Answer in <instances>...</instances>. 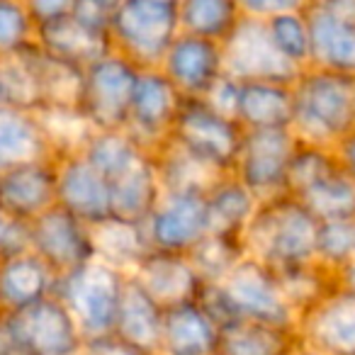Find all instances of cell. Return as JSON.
<instances>
[{
	"label": "cell",
	"instance_id": "cell-13",
	"mask_svg": "<svg viewBox=\"0 0 355 355\" xmlns=\"http://www.w3.org/2000/svg\"><path fill=\"white\" fill-rule=\"evenodd\" d=\"M30 248L54 270V275H66L73 268L95 258L93 229L61 205H54L46 212L27 224Z\"/></svg>",
	"mask_w": 355,
	"mask_h": 355
},
{
	"label": "cell",
	"instance_id": "cell-42",
	"mask_svg": "<svg viewBox=\"0 0 355 355\" xmlns=\"http://www.w3.org/2000/svg\"><path fill=\"white\" fill-rule=\"evenodd\" d=\"M27 10H30L35 25H46V22H54L59 17H66L73 12L76 0H25Z\"/></svg>",
	"mask_w": 355,
	"mask_h": 355
},
{
	"label": "cell",
	"instance_id": "cell-54",
	"mask_svg": "<svg viewBox=\"0 0 355 355\" xmlns=\"http://www.w3.org/2000/svg\"><path fill=\"white\" fill-rule=\"evenodd\" d=\"M214 355H217V353H214Z\"/></svg>",
	"mask_w": 355,
	"mask_h": 355
},
{
	"label": "cell",
	"instance_id": "cell-32",
	"mask_svg": "<svg viewBox=\"0 0 355 355\" xmlns=\"http://www.w3.org/2000/svg\"><path fill=\"white\" fill-rule=\"evenodd\" d=\"M93 229V246L95 258L107 266L117 268L122 272H132L139 266L144 256L151 251V243L146 239V232L139 224L117 222V219H107V222L98 224Z\"/></svg>",
	"mask_w": 355,
	"mask_h": 355
},
{
	"label": "cell",
	"instance_id": "cell-6",
	"mask_svg": "<svg viewBox=\"0 0 355 355\" xmlns=\"http://www.w3.org/2000/svg\"><path fill=\"white\" fill-rule=\"evenodd\" d=\"M168 141L212 171L234 173L243 127L234 117L217 112L205 98H183Z\"/></svg>",
	"mask_w": 355,
	"mask_h": 355
},
{
	"label": "cell",
	"instance_id": "cell-5",
	"mask_svg": "<svg viewBox=\"0 0 355 355\" xmlns=\"http://www.w3.org/2000/svg\"><path fill=\"white\" fill-rule=\"evenodd\" d=\"M178 35V8L163 0H124L114 8L110 22L112 51L139 71L158 69Z\"/></svg>",
	"mask_w": 355,
	"mask_h": 355
},
{
	"label": "cell",
	"instance_id": "cell-31",
	"mask_svg": "<svg viewBox=\"0 0 355 355\" xmlns=\"http://www.w3.org/2000/svg\"><path fill=\"white\" fill-rule=\"evenodd\" d=\"M80 156L88 158L107 180L124 175L132 168L151 156V151L141 146L127 129H114V132H93L85 144L80 146Z\"/></svg>",
	"mask_w": 355,
	"mask_h": 355
},
{
	"label": "cell",
	"instance_id": "cell-11",
	"mask_svg": "<svg viewBox=\"0 0 355 355\" xmlns=\"http://www.w3.org/2000/svg\"><path fill=\"white\" fill-rule=\"evenodd\" d=\"M224 51V76L246 83V80H272V83H295L300 69L292 66L275 49L268 35L266 20L246 17L236 30L222 42Z\"/></svg>",
	"mask_w": 355,
	"mask_h": 355
},
{
	"label": "cell",
	"instance_id": "cell-27",
	"mask_svg": "<svg viewBox=\"0 0 355 355\" xmlns=\"http://www.w3.org/2000/svg\"><path fill=\"white\" fill-rule=\"evenodd\" d=\"M42 158H56V153L37 112L0 107V173Z\"/></svg>",
	"mask_w": 355,
	"mask_h": 355
},
{
	"label": "cell",
	"instance_id": "cell-30",
	"mask_svg": "<svg viewBox=\"0 0 355 355\" xmlns=\"http://www.w3.org/2000/svg\"><path fill=\"white\" fill-rule=\"evenodd\" d=\"M297 345V331L239 319L219 331L217 355H280Z\"/></svg>",
	"mask_w": 355,
	"mask_h": 355
},
{
	"label": "cell",
	"instance_id": "cell-9",
	"mask_svg": "<svg viewBox=\"0 0 355 355\" xmlns=\"http://www.w3.org/2000/svg\"><path fill=\"white\" fill-rule=\"evenodd\" d=\"M300 139L292 129H243L234 175L258 200L287 193V173Z\"/></svg>",
	"mask_w": 355,
	"mask_h": 355
},
{
	"label": "cell",
	"instance_id": "cell-18",
	"mask_svg": "<svg viewBox=\"0 0 355 355\" xmlns=\"http://www.w3.org/2000/svg\"><path fill=\"white\" fill-rule=\"evenodd\" d=\"M56 205V158L22 163L0 173V212L30 224Z\"/></svg>",
	"mask_w": 355,
	"mask_h": 355
},
{
	"label": "cell",
	"instance_id": "cell-14",
	"mask_svg": "<svg viewBox=\"0 0 355 355\" xmlns=\"http://www.w3.org/2000/svg\"><path fill=\"white\" fill-rule=\"evenodd\" d=\"M180 103H183V93L171 83V78L161 69L139 71L132 105H129L127 132L146 151L153 153L171 137Z\"/></svg>",
	"mask_w": 355,
	"mask_h": 355
},
{
	"label": "cell",
	"instance_id": "cell-1",
	"mask_svg": "<svg viewBox=\"0 0 355 355\" xmlns=\"http://www.w3.org/2000/svg\"><path fill=\"white\" fill-rule=\"evenodd\" d=\"M319 219L290 193L258 202L243 229V253L275 272L311 266L316 253Z\"/></svg>",
	"mask_w": 355,
	"mask_h": 355
},
{
	"label": "cell",
	"instance_id": "cell-34",
	"mask_svg": "<svg viewBox=\"0 0 355 355\" xmlns=\"http://www.w3.org/2000/svg\"><path fill=\"white\" fill-rule=\"evenodd\" d=\"M185 256L202 282H222L246 253H243L241 239L205 234Z\"/></svg>",
	"mask_w": 355,
	"mask_h": 355
},
{
	"label": "cell",
	"instance_id": "cell-21",
	"mask_svg": "<svg viewBox=\"0 0 355 355\" xmlns=\"http://www.w3.org/2000/svg\"><path fill=\"white\" fill-rule=\"evenodd\" d=\"M56 275L32 248L0 258V314L25 309L54 292Z\"/></svg>",
	"mask_w": 355,
	"mask_h": 355
},
{
	"label": "cell",
	"instance_id": "cell-17",
	"mask_svg": "<svg viewBox=\"0 0 355 355\" xmlns=\"http://www.w3.org/2000/svg\"><path fill=\"white\" fill-rule=\"evenodd\" d=\"M158 69L171 78L183 98H205L224 76L222 44L180 32L168 46Z\"/></svg>",
	"mask_w": 355,
	"mask_h": 355
},
{
	"label": "cell",
	"instance_id": "cell-47",
	"mask_svg": "<svg viewBox=\"0 0 355 355\" xmlns=\"http://www.w3.org/2000/svg\"><path fill=\"white\" fill-rule=\"evenodd\" d=\"M336 282H338L340 287H345V290L355 292V261H350L348 266L336 275Z\"/></svg>",
	"mask_w": 355,
	"mask_h": 355
},
{
	"label": "cell",
	"instance_id": "cell-12",
	"mask_svg": "<svg viewBox=\"0 0 355 355\" xmlns=\"http://www.w3.org/2000/svg\"><path fill=\"white\" fill-rule=\"evenodd\" d=\"M300 345L319 355H355V292L336 282L297 319Z\"/></svg>",
	"mask_w": 355,
	"mask_h": 355
},
{
	"label": "cell",
	"instance_id": "cell-46",
	"mask_svg": "<svg viewBox=\"0 0 355 355\" xmlns=\"http://www.w3.org/2000/svg\"><path fill=\"white\" fill-rule=\"evenodd\" d=\"M0 355H35V353H30L25 345L17 343V340L10 336V331H8L6 326H3V321H0Z\"/></svg>",
	"mask_w": 355,
	"mask_h": 355
},
{
	"label": "cell",
	"instance_id": "cell-7",
	"mask_svg": "<svg viewBox=\"0 0 355 355\" xmlns=\"http://www.w3.org/2000/svg\"><path fill=\"white\" fill-rule=\"evenodd\" d=\"M137 78L139 69L117 51H110L85 66L78 110L95 132L127 129Z\"/></svg>",
	"mask_w": 355,
	"mask_h": 355
},
{
	"label": "cell",
	"instance_id": "cell-38",
	"mask_svg": "<svg viewBox=\"0 0 355 355\" xmlns=\"http://www.w3.org/2000/svg\"><path fill=\"white\" fill-rule=\"evenodd\" d=\"M37 44V25L25 0H0V59H10Z\"/></svg>",
	"mask_w": 355,
	"mask_h": 355
},
{
	"label": "cell",
	"instance_id": "cell-4",
	"mask_svg": "<svg viewBox=\"0 0 355 355\" xmlns=\"http://www.w3.org/2000/svg\"><path fill=\"white\" fill-rule=\"evenodd\" d=\"M287 193L319 222L355 219V180L345 173L334 148L300 141L287 173Z\"/></svg>",
	"mask_w": 355,
	"mask_h": 355
},
{
	"label": "cell",
	"instance_id": "cell-3",
	"mask_svg": "<svg viewBox=\"0 0 355 355\" xmlns=\"http://www.w3.org/2000/svg\"><path fill=\"white\" fill-rule=\"evenodd\" d=\"M124 280H127V272L93 258L66 275L56 277L51 295L76 319L85 343H93L112 336Z\"/></svg>",
	"mask_w": 355,
	"mask_h": 355
},
{
	"label": "cell",
	"instance_id": "cell-26",
	"mask_svg": "<svg viewBox=\"0 0 355 355\" xmlns=\"http://www.w3.org/2000/svg\"><path fill=\"white\" fill-rule=\"evenodd\" d=\"M261 200L239 180L234 173H224L205 190L207 205V234L241 239Z\"/></svg>",
	"mask_w": 355,
	"mask_h": 355
},
{
	"label": "cell",
	"instance_id": "cell-20",
	"mask_svg": "<svg viewBox=\"0 0 355 355\" xmlns=\"http://www.w3.org/2000/svg\"><path fill=\"white\" fill-rule=\"evenodd\" d=\"M217 345L219 326L198 300L163 309L161 355H214Z\"/></svg>",
	"mask_w": 355,
	"mask_h": 355
},
{
	"label": "cell",
	"instance_id": "cell-50",
	"mask_svg": "<svg viewBox=\"0 0 355 355\" xmlns=\"http://www.w3.org/2000/svg\"><path fill=\"white\" fill-rule=\"evenodd\" d=\"M105 3H107V6H110V8H117V6H119V3H124V0H105Z\"/></svg>",
	"mask_w": 355,
	"mask_h": 355
},
{
	"label": "cell",
	"instance_id": "cell-44",
	"mask_svg": "<svg viewBox=\"0 0 355 355\" xmlns=\"http://www.w3.org/2000/svg\"><path fill=\"white\" fill-rule=\"evenodd\" d=\"M334 151H336V156H338V161L343 163L345 173L355 180V129L350 134H345V137L336 144Z\"/></svg>",
	"mask_w": 355,
	"mask_h": 355
},
{
	"label": "cell",
	"instance_id": "cell-25",
	"mask_svg": "<svg viewBox=\"0 0 355 355\" xmlns=\"http://www.w3.org/2000/svg\"><path fill=\"white\" fill-rule=\"evenodd\" d=\"M163 198L153 153L124 175L110 180V214L117 222L144 227Z\"/></svg>",
	"mask_w": 355,
	"mask_h": 355
},
{
	"label": "cell",
	"instance_id": "cell-36",
	"mask_svg": "<svg viewBox=\"0 0 355 355\" xmlns=\"http://www.w3.org/2000/svg\"><path fill=\"white\" fill-rule=\"evenodd\" d=\"M350 261H355V219L319 222L314 253L316 266L338 275Z\"/></svg>",
	"mask_w": 355,
	"mask_h": 355
},
{
	"label": "cell",
	"instance_id": "cell-15",
	"mask_svg": "<svg viewBox=\"0 0 355 355\" xmlns=\"http://www.w3.org/2000/svg\"><path fill=\"white\" fill-rule=\"evenodd\" d=\"M144 232L151 248L188 253L207 234L205 190H166Z\"/></svg>",
	"mask_w": 355,
	"mask_h": 355
},
{
	"label": "cell",
	"instance_id": "cell-29",
	"mask_svg": "<svg viewBox=\"0 0 355 355\" xmlns=\"http://www.w3.org/2000/svg\"><path fill=\"white\" fill-rule=\"evenodd\" d=\"M22 54H25L27 64L35 71L37 83H40L42 110L44 107L78 110L80 88H83V69L80 66H73L69 61L59 59V56L49 54L40 44H32Z\"/></svg>",
	"mask_w": 355,
	"mask_h": 355
},
{
	"label": "cell",
	"instance_id": "cell-19",
	"mask_svg": "<svg viewBox=\"0 0 355 355\" xmlns=\"http://www.w3.org/2000/svg\"><path fill=\"white\" fill-rule=\"evenodd\" d=\"M129 275L163 309L180 302L198 300V292L202 287V280L185 253L158 251V248H151Z\"/></svg>",
	"mask_w": 355,
	"mask_h": 355
},
{
	"label": "cell",
	"instance_id": "cell-10",
	"mask_svg": "<svg viewBox=\"0 0 355 355\" xmlns=\"http://www.w3.org/2000/svg\"><path fill=\"white\" fill-rule=\"evenodd\" d=\"M0 321L17 343L35 355H83L85 350L78 324L54 295L25 309L0 314Z\"/></svg>",
	"mask_w": 355,
	"mask_h": 355
},
{
	"label": "cell",
	"instance_id": "cell-24",
	"mask_svg": "<svg viewBox=\"0 0 355 355\" xmlns=\"http://www.w3.org/2000/svg\"><path fill=\"white\" fill-rule=\"evenodd\" d=\"M295 114L292 83L246 80L239 83L236 122L243 129H290Z\"/></svg>",
	"mask_w": 355,
	"mask_h": 355
},
{
	"label": "cell",
	"instance_id": "cell-35",
	"mask_svg": "<svg viewBox=\"0 0 355 355\" xmlns=\"http://www.w3.org/2000/svg\"><path fill=\"white\" fill-rule=\"evenodd\" d=\"M275 49L300 71L311 66V32L304 10L280 12L266 20Z\"/></svg>",
	"mask_w": 355,
	"mask_h": 355
},
{
	"label": "cell",
	"instance_id": "cell-43",
	"mask_svg": "<svg viewBox=\"0 0 355 355\" xmlns=\"http://www.w3.org/2000/svg\"><path fill=\"white\" fill-rule=\"evenodd\" d=\"M85 355H156V353H146L141 348H134V345L124 343V340L107 336V338L93 340V343H85Z\"/></svg>",
	"mask_w": 355,
	"mask_h": 355
},
{
	"label": "cell",
	"instance_id": "cell-51",
	"mask_svg": "<svg viewBox=\"0 0 355 355\" xmlns=\"http://www.w3.org/2000/svg\"><path fill=\"white\" fill-rule=\"evenodd\" d=\"M297 348H300V345H297ZM297 348H292V350H285V353H280V355H295V353H297Z\"/></svg>",
	"mask_w": 355,
	"mask_h": 355
},
{
	"label": "cell",
	"instance_id": "cell-45",
	"mask_svg": "<svg viewBox=\"0 0 355 355\" xmlns=\"http://www.w3.org/2000/svg\"><path fill=\"white\" fill-rule=\"evenodd\" d=\"M316 6H321L326 12L340 17V20L355 22V0H319Z\"/></svg>",
	"mask_w": 355,
	"mask_h": 355
},
{
	"label": "cell",
	"instance_id": "cell-49",
	"mask_svg": "<svg viewBox=\"0 0 355 355\" xmlns=\"http://www.w3.org/2000/svg\"><path fill=\"white\" fill-rule=\"evenodd\" d=\"M0 107H6V93H3V76H0Z\"/></svg>",
	"mask_w": 355,
	"mask_h": 355
},
{
	"label": "cell",
	"instance_id": "cell-40",
	"mask_svg": "<svg viewBox=\"0 0 355 355\" xmlns=\"http://www.w3.org/2000/svg\"><path fill=\"white\" fill-rule=\"evenodd\" d=\"M239 8L246 17H258V20H270L280 12L304 10L309 0H236Z\"/></svg>",
	"mask_w": 355,
	"mask_h": 355
},
{
	"label": "cell",
	"instance_id": "cell-55",
	"mask_svg": "<svg viewBox=\"0 0 355 355\" xmlns=\"http://www.w3.org/2000/svg\"><path fill=\"white\" fill-rule=\"evenodd\" d=\"M83 355H85V353H83Z\"/></svg>",
	"mask_w": 355,
	"mask_h": 355
},
{
	"label": "cell",
	"instance_id": "cell-33",
	"mask_svg": "<svg viewBox=\"0 0 355 355\" xmlns=\"http://www.w3.org/2000/svg\"><path fill=\"white\" fill-rule=\"evenodd\" d=\"M180 32L205 37L212 42H227V37L243 20L236 0H178Z\"/></svg>",
	"mask_w": 355,
	"mask_h": 355
},
{
	"label": "cell",
	"instance_id": "cell-48",
	"mask_svg": "<svg viewBox=\"0 0 355 355\" xmlns=\"http://www.w3.org/2000/svg\"><path fill=\"white\" fill-rule=\"evenodd\" d=\"M295 355H319V353H314V350H309V348H304V345H300Z\"/></svg>",
	"mask_w": 355,
	"mask_h": 355
},
{
	"label": "cell",
	"instance_id": "cell-8",
	"mask_svg": "<svg viewBox=\"0 0 355 355\" xmlns=\"http://www.w3.org/2000/svg\"><path fill=\"white\" fill-rule=\"evenodd\" d=\"M239 319L261 321L277 329L297 331V311L282 292L280 277L272 268L243 256L219 282Z\"/></svg>",
	"mask_w": 355,
	"mask_h": 355
},
{
	"label": "cell",
	"instance_id": "cell-52",
	"mask_svg": "<svg viewBox=\"0 0 355 355\" xmlns=\"http://www.w3.org/2000/svg\"><path fill=\"white\" fill-rule=\"evenodd\" d=\"M163 3H173V6H178V0H163Z\"/></svg>",
	"mask_w": 355,
	"mask_h": 355
},
{
	"label": "cell",
	"instance_id": "cell-39",
	"mask_svg": "<svg viewBox=\"0 0 355 355\" xmlns=\"http://www.w3.org/2000/svg\"><path fill=\"white\" fill-rule=\"evenodd\" d=\"M114 8H110L105 0H76V8L71 15L80 22L83 27H88L90 32L110 37V22H112Z\"/></svg>",
	"mask_w": 355,
	"mask_h": 355
},
{
	"label": "cell",
	"instance_id": "cell-22",
	"mask_svg": "<svg viewBox=\"0 0 355 355\" xmlns=\"http://www.w3.org/2000/svg\"><path fill=\"white\" fill-rule=\"evenodd\" d=\"M311 32V66L355 78V22L326 12L309 3L304 8Z\"/></svg>",
	"mask_w": 355,
	"mask_h": 355
},
{
	"label": "cell",
	"instance_id": "cell-16",
	"mask_svg": "<svg viewBox=\"0 0 355 355\" xmlns=\"http://www.w3.org/2000/svg\"><path fill=\"white\" fill-rule=\"evenodd\" d=\"M56 205L88 227L112 219L110 180L78 151L56 156Z\"/></svg>",
	"mask_w": 355,
	"mask_h": 355
},
{
	"label": "cell",
	"instance_id": "cell-28",
	"mask_svg": "<svg viewBox=\"0 0 355 355\" xmlns=\"http://www.w3.org/2000/svg\"><path fill=\"white\" fill-rule=\"evenodd\" d=\"M37 44L49 54L59 56L73 66H80V69L112 51L110 37L90 32L73 15L59 17V20L37 27Z\"/></svg>",
	"mask_w": 355,
	"mask_h": 355
},
{
	"label": "cell",
	"instance_id": "cell-53",
	"mask_svg": "<svg viewBox=\"0 0 355 355\" xmlns=\"http://www.w3.org/2000/svg\"><path fill=\"white\" fill-rule=\"evenodd\" d=\"M309 3H319V0H309Z\"/></svg>",
	"mask_w": 355,
	"mask_h": 355
},
{
	"label": "cell",
	"instance_id": "cell-37",
	"mask_svg": "<svg viewBox=\"0 0 355 355\" xmlns=\"http://www.w3.org/2000/svg\"><path fill=\"white\" fill-rule=\"evenodd\" d=\"M0 76H3L6 107L27 110V112L42 110L40 83H37L35 71L27 64L25 54L10 56V59H0Z\"/></svg>",
	"mask_w": 355,
	"mask_h": 355
},
{
	"label": "cell",
	"instance_id": "cell-23",
	"mask_svg": "<svg viewBox=\"0 0 355 355\" xmlns=\"http://www.w3.org/2000/svg\"><path fill=\"white\" fill-rule=\"evenodd\" d=\"M161 324L163 306L144 292L132 275H127L112 336L134 348L161 355Z\"/></svg>",
	"mask_w": 355,
	"mask_h": 355
},
{
	"label": "cell",
	"instance_id": "cell-2",
	"mask_svg": "<svg viewBox=\"0 0 355 355\" xmlns=\"http://www.w3.org/2000/svg\"><path fill=\"white\" fill-rule=\"evenodd\" d=\"M292 134L302 144L334 148L355 129V78L324 69L300 71L292 83Z\"/></svg>",
	"mask_w": 355,
	"mask_h": 355
},
{
	"label": "cell",
	"instance_id": "cell-41",
	"mask_svg": "<svg viewBox=\"0 0 355 355\" xmlns=\"http://www.w3.org/2000/svg\"><path fill=\"white\" fill-rule=\"evenodd\" d=\"M209 105H212L217 112L227 114V117L236 119V103H239V80L229 78V76H222L217 83L212 85L207 95H205Z\"/></svg>",
	"mask_w": 355,
	"mask_h": 355
}]
</instances>
